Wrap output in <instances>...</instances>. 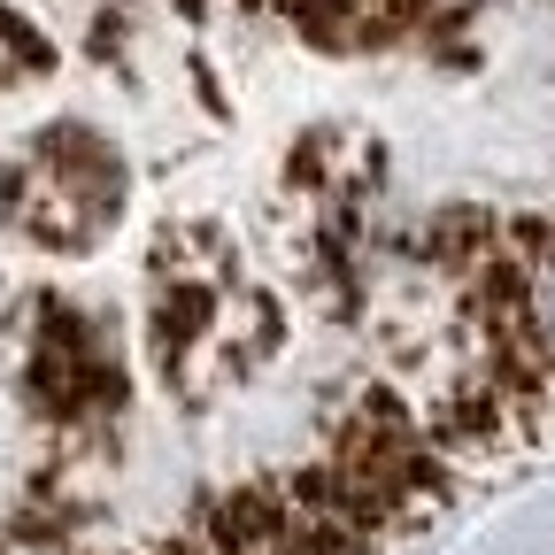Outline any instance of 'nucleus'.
<instances>
[{"label":"nucleus","mask_w":555,"mask_h":555,"mask_svg":"<svg viewBox=\"0 0 555 555\" xmlns=\"http://www.w3.org/2000/svg\"><path fill=\"white\" fill-rule=\"evenodd\" d=\"M555 448V0H0V555H393Z\"/></svg>","instance_id":"obj_1"}]
</instances>
